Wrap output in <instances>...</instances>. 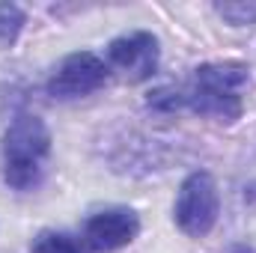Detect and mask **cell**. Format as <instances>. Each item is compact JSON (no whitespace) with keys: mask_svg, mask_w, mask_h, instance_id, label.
<instances>
[{"mask_svg":"<svg viewBox=\"0 0 256 253\" xmlns=\"http://www.w3.org/2000/svg\"><path fill=\"white\" fill-rule=\"evenodd\" d=\"M51 152V134L39 116H18L3 134L6 182L15 190H30L42 182L45 158Z\"/></svg>","mask_w":256,"mask_h":253,"instance_id":"1","label":"cell"},{"mask_svg":"<svg viewBox=\"0 0 256 253\" xmlns=\"http://www.w3.org/2000/svg\"><path fill=\"white\" fill-rule=\"evenodd\" d=\"M218 212H220V196L218 185L206 170L191 173L176 196V224L185 236L202 238L212 232V226L218 224Z\"/></svg>","mask_w":256,"mask_h":253,"instance_id":"2","label":"cell"},{"mask_svg":"<svg viewBox=\"0 0 256 253\" xmlns=\"http://www.w3.org/2000/svg\"><path fill=\"white\" fill-rule=\"evenodd\" d=\"M108 80V66L90 51H78L68 54L60 68L51 74L48 80V92L60 102H72V98H84L96 90H102Z\"/></svg>","mask_w":256,"mask_h":253,"instance_id":"3","label":"cell"},{"mask_svg":"<svg viewBox=\"0 0 256 253\" xmlns=\"http://www.w3.org/2000/svg\"><path fill=\"white\" fill-rule=\"evenodd\" d=\"M158 57H161V48H158V39L146 30H137V33H128L110 42L108 48V60L110 66L131 84H140V80H149L155 72H158Z\"/></svg>","mask_w":256,"mask_h":253,"instance_id":"4","label":"cell"},{"mask_svg":"<svg viewBox=\"0 0 256 253\" xmlns=\"http://www.w3.org/2000/svg\"><path fill=\"white\" fill-rule=\"evenodd\" d=\"M140 232V218L131 208H104L86 220V244L92 250H120L131 244Z\"/></svg>","mask_w":256,"mask_h":253,"instance_id":"5","label":"cell"},{"mask_svg":"<svg viewBox=\"0 0 256 253\" xmlns=\"http://www.w3.org/2000/svg\"><path fill=\"white\" fill-rule=\"evenodd\" d=\"M182 108H191L194 114L208 116L214 122H236L242 116V96L194 80L188 90H182Z\"/></svg>","mask_w":256,"mask_h":253,"instance_id":"6","label":"cell"},{"mask_svg":"<svg viewBox=\"0 0 256 253\" xmlns=\"http://www.w3.org/2000/svg\"><path fill=\"white\" fill-rule=\"evenodd\" d=\"M194 80L214 86V90H226V92H238L248 84V66L244 63H206L194 72Z\"/></svg>","mask_w":256,"mask_h":253,"instance_id":"7","label":"cell"},{"mask_svg":"<svg viewBox=\"0 0 256 253\" xmlns=\"http://www.w3.org/2000/svg\"><path fill=\"white\" fill-rule=\"evenodd\" d=\"M24 30V12L15 3H0V48H9Z\"/></svg>","mask_w":256,"mask_h":253,"instance_id":"8","label":"cell"},{"mask_svg":"<svg viewBox=\"0 0 256 253\" xmlns=\"http://www.w3.org/2000/svg\"><path fill=\"white\" fill-rule=\"evenodd\" d=\"M30 253H84V250L66 232H39L30 244Z\"/></svg>","mask_w":256,"mask_h":253,"instance_id":"9","label":"cell"},{"mask_svg":"<svg viewBox=\"0 0 256 253\" xmlns=\"http://www.w3.org/2000/svg\"><path fill=\"white\" fill-rule=\"evenodd\" d=\"M218 12L224 18H230L232 24H254L256 21V3H224V6H218Z\"/></svg>","mask_w":256,"mask_h":253,"instance_id":"10","label":"cell"}]
</instances>
